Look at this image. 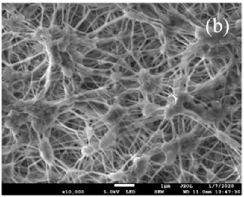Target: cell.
<instances>
[{
	"instance_id": "1",
	"label": "cell",
	"mask_w": 244,
	"mask_h": 197,
	"mask_svg": "<svg viewBox=\"0 0 244 197\" xmlns=\"http://www.w3.org/2000/svg\"><path fill=\"white\" fill-rule=\"evenodd\" d=\"M225 155L221 154L219 153H216V152H213V151H210L205 156L204 158L210 160V161H212L216 163H223L224 159H225Z\"/></svg>"
},
{
	"instance_id": "2",
	"label": "cell",
	"mask_w": 244,
	"mask_h": 197,
	"mask_svg": "<svg viewBox=\"0 0 244 197\" xmlns=\"http://www.w3.org/2000/svg\"><path fill=\"white\" fill-rule=\"evenodd\" d=\"M149 161L154 162L155 163H158V164H161V165L163 166L165 164V163H166V154H165V153L163 151H161L160 153L150 156Z\"/></svg>"
},
{
	"instance_id": "3",
	"label": "cell",
	"mask_w": 244,
	"mask_h": 197,
	"mask_svg": "<svg viewBox=\"0 0 244 197\" xmlns=\"http://www.w3.org/2000/svg\"><path fill=\"white\" fill-rule=\"evenodd\" d=\"M77 116L75 113H74L72 110H69V111H66L64 113H61V114H59L58 116H57V120L61 123L63 124L64 123L68 122L69 120L72 119L74 117Z\"/></svg>"
},
{
	"instance_id": "4",
	"label": "cell",
	"mask_w": 244,
	"mask_h": 197,
	"mask_svg": "<svg viewBox=\"0 0 244 197\" xmlns=\"http://www.w3.org/2000/svg\"><path fill=\"white\" fill-rule=\"evenodd\" d=\"M51 23H52V22L50 20L48 16L46 13H44V12H43V18H42V22H41V27L44 29H48L51 27Z\"/></svg>"
},
{
	"instance_id": "5",
	"label": "cell",
	"mask_w": 244,
	"mask_h": 197,
	"mask_svg": "<svg viewBox=\"0 0 244 197\" xmlns=\"http://www.w3.org/2000/svg\"><path fill=\"white\" fill-rule=\"evenodd\" d=\"M90 26H91V23H89L86 20H83V22L76 28V31L80 33H86Z\"/></svg>"
},
{
	"instance_id": "6",
	"label": "cell",
	"mask_w": 244,
	"mask_h": 197,
	"mask_svg": "<svg viewBox=\"0 0 244 197\" xmlns=\"http://www.w3.org/2000/svg\"><path fill=\"white\" fill-rule=\"evenodd\" d=\"M36 165H37V169L40 171V172H46H46H47V163H46V161L42 157V159L39 161V162H37V163H35Z\"/></svg>"
},
{
	"instance_id": "7",
	"label": "cell",
	"mask_w": 244,
	"mask_h": 197,
	"mask_svg": "<svg viewBox=\"0 0 244 197\" xmlns=\"http://www.w3.org/2000/svg\"><path fill=\"white\" fill-rule=\"evenodd\" d=\"M83 19H84V18L79 17V16H77V15L75 14L74 17L72 18V20H71V22L69 23V25L72 28H76L78 27V25L83 22Z\"/></svg>"
},
{
	"instance_id": "8",
	"label": "cell",
	"mask_w": 244,
	"mask_h": 197,
	"mask_svg": "<svg viewBox=\"0 0 244 197\" xmlns=\"http://www.w3.org/2000/svg\"><path fill=\"white\" fill-rule=\"evenodd\" d=\"M162 133H163V136H166V135H174V130H173V126H172V123H171V121L167 124V126L162 131Z\"/></svg>"
},
{
	"instance_id": "9",
	"label": "cell",
	"mask_w": 244,
	"mask_h": 197,
	"mask_svg": "<svg viewBox=\"0 0 244 197\" xmlns=\"http://www.w3.org/2000/svg\"><path fill=\"white\" fill-rule=\"evenodd\" d=\"M23 87H24V83H23V81H22V80H19V81L14 82L13 84H12V86H11V88H12V90H13L12 92L20 91V90L23 89Z\"/></svg>"
},
{
	"instance_id": "10",
	"label": "cell",
	"mask_w": 244,
	"mask_h": 197,
	"mask_svg": "<svg viewBox=\"0 0 244 197\" xmlns=\"http://www.w3.org/2000/svg\"><path fill=\"white\" fill-rule=\"evenodd\" d=\"M98 18V15L97 13H96V11H90L89 13H88V14L86 15V17H85V20L89 22V23H93L96 19Z\"/></svg>"
},
{
	"instance_id": "11",
	"label": "cell",
	"mask_w": 244,
	"mask_h": 197,
	"mask_svg": "<svg viewBox=\"0 0 244 197\" xmlns=\"http://www.w3.org/2000/svg\"><path fill=\"white\" fill-rule=\"evenodd\" d=\"M11 48L7 50H3L2 51V60L4 61V63L5 64H10V60H9V56H10V52H11Z\"/></svg>"
},
{
	"instance_id": "12",
	"label": "cell",
	"mask_w": 244,
	"mask_h": 197,
	"mask_svg": "<svg viewBox=\"0 0 244 197\" xmlns=\"http://www.w3.org/2000/svg\"><path fill=\"white\" fill-rule=\"evenodd\" d=\"M210 149H208V148H201V147H196L195 149V152H196L201 157H204L209 152H210Z\"/></svg>"
},
{
	"instance_id": "13",
	"label": "cell",
	"mask_w": 244,
	"mask_h": 197,
	"mask_svg": "<svg viewBox=\"0 0 244 197\" xmlns=\"http://www.w3.org/2000/svg\"><path fill=\"white\" fill-rule=\"evenodd\" d=\"M9 60H10V64H12V65H15V64H17V63H19L21 61L20 59H19V57H18V55L15 54L13 51L10 52Z\"/></svg>"
},
{
	"instance_id": "14",
	"label": "cell",
	"mask_w": 244,
	"mask_h": 197,
	"mask_svg": "<svg viewBox=\"0 0 244 197\" xmlns=\"http://www.w3.org/2000/svg\"><path fill=\"white\" fill-rule=\"evenodd\" d=\"M13 162V154L12 153H9L7 154H4L3 156V163L4 164H10Z\"/></svg>"
},
{
	"instance_id": "15",
	"label": "cell",
	"mask_w": 244,
	"mask_h": 197,
	"mask_svg": "<svg viewBox=\"0 0 244 197\" xmlns=\"http://www.w3.org/2000/svg\"><path fill=\"white\" fill-rule=\"evenodd\" d=\"M60 71H62V67L60 64L53 63L52 65H51V67H50V74L56 73V72H60Z\"/></svg>"
},
{
	"instance_id": "16",
	"label": "cell",
	"mask_w": 244,
	"mask_h": 197,
	"mask_svg": "<svg viewBox=\"0 0 244 197\" xmlns=\"http://www.w3.org/2000/svg\"><path fill=\"white\" fill-rule=\"evenodd\" d=\"M35 97H36V95L34 94V93H33L32 89L30 88V89L28 90V93L25 94L23 100H24V101H30V100L34 99Z\"/></svg>"
},
{
	"instance_id": "17",
	"label": "cell",
	"mask_w": 244,
	"mask_h": 197,
	"mask_svg": "<svg viewBox=\"0 0 244 197\" xmlns=\"http://www.w3.org/2000/svg\"><path fill=\"white\" fill-rule=\"evenodd\" d=\"M176 11H178V15H185V13L187 12V10L186 9V7L184 6V4H178L177 5V8H176Z\"/></svg>"
},
{
	"instance_id": "18",
	"label": "cell",
	"mask_w": 244,
	"mask_h": 197,
	"mask_svg": "<svg viewBox=\"0 0 244 197\" xmlns=\"http://www.w3.org/2000/svg\"><path fill=\"white\" fill-rule=\"evenodd\" d=\"M18 46H19L20 49L22 51V52L25 53V54L27 55V57L28 58V57H29V52H28V46H27V45H26L25 41L21 42L20 44H18Z\"/></svg>"
},
{
	"instance_id": "19",
	"label": "cell",
	"mask_w": 244,
	"mask_h": 197,
	"mask_svg": "<svg viewBox=\"0 0 244 197\" xmlns=\"http://www.w3.org/2000/svg\"><path fill=\"white\" fill-rule=\"evenodd\" d=\"M210 49V44H208V43L203 44L202 46H200V50H201V52L204 54V56H205L206 54H208V53H209Z\"/></svg>"
},
{
	"instance_id": "20",
	"label": "cell",
	"mask_w": 244,
	"mask_h": 197,
	"mask_svg": "<svg viewBox=\"0 0 244 197\" xmlns=\"http://www.w3.org/2000/svg\"><path fill=\"white\" fill-rule=\"evenodd\" d=\"M14 35L12 34V33H4L3 34V43H5V42H10L13 38Z\"/></svg>"
},
{
	"instance_id": "21",
	"label": "cell",
	"mask_w": 244,
	"mask_h": 197,
	"mask_svg": "<svg viewBox=\"0 0 244 197\" xmlns=\"http://www.w3.org/2000/svg\"><path fill=\"white\" fill-rule=\"evenodd\" d=\"M85 84H86L89 91H91V90H98L99 89L97 84L95 82H93H93H87V83H85Z\"/></svg>"
},
{
	"instance_id": "22",
	"label": "cell",
	"mask_w": 244,
	"mask_h": 197,
	"mask_svg": "<svg viewBox=\"0 0 244 197\" xmlns=\"http://www.w3.org/2000/svg\"><path fill=\"white\" fill-rule=\"evenodd\" d=\"M13 96L15 99H17L22 100V99H24L25 94L22 92V90L21 91H14V92H13Z\"/></svg>"
},
{
	"instance_id": "23",
	"label": "cell",
	"mask_w": 244,
	"mask_h": 197,
	"mask_svg": "<svg viewBox=\"0 0 244 197\" xmlns=\"http://www.w3.org/2000/svg\"><path fill=\"white\" fill-rule=\"evenodd\" d=\"M19 175L22 178H28V168H22V167H19Z\"/></svg>"
},
{
	"instance_id": "24",
	"label": "cell",
	"mask_w": 244,
	"mask_h": 197,
	"mask_svg": "<svg viewBox=\"0 0 244 197\" xmlns=\"http://www.w3.org/2000/svg\"><path fill=\"white\" fill-rule=\"evenodd\" d=\"M224 166V163H216V165L214 166V168L211 170V172L213 173L214 175L218 174L219 172V171L222 169V167Z\"/></svg>"
},
{
	"instance_id": "25",
	"label": "cell",
	"mask_w": 244,
	"mask_h": 197,
	"mask_svg": "<svg viewBox=\"0 0 244 197\" xmlns=\"http://www.w3.org/2000/svg\"><path fill=\"white\" fill-rule=\"evenodd\" d=\"M27 22H28V24L31 25L32 27H34L36 29H37V28H38L41 26V23H40L39 22H37L36 19H34V20H29V21H27Z\"/></svg>"
},
{
	"instance_id": "26",
	"label": "cell",
	"mask_w": 244,
	"mask_h": 197,
	"mask_svg": "<svg viewBox=\"0 0 244 197\" xmlns=\"http://www.w3.org/2000/svg\"><path fill=\"white\" fill-rule=\"evenodd\" d=\"M151 178L149 177V176H147V175H146V174H144V175H142L139 179H138V181L139 182H151Z\"/></svg>"
},
{
	"instance_id": "27",
	"label": "cell",
	"mask_w": 244,
	"mask_h": 197,
	"mask_svg": "<svg viewBox=\"0 0 244 197\" xmlns=\"http://www.w3.org/2000/svg\"><path fill=\"white\" fill-rule=\"evenodd\" d=\"M2 16H3L4 20H10L12 18V13L7 10H4L2 13Z\"/></svg>"
},
{
	"instance_id": "28",
	"label": "cell",
	"mask_w": 244,
	"mask_h": 197,
	"mask_svg": "<svg viewBox=\"0 0 244 197\" xmlns=\"http://www.w3.org/2000/svg\"><path fill=\"white\" fill-rule=\"evenodd\" d=\"M29 126L27 124V123H22L20 127H19V130L21 131H29Z\"/></svg>"
},
{
	"instance_id": "29",
	"label": "cell",
	"mask_w": 244,
	"mask_h": 197,
	"mask_svg": "<svg viewBox=\"0 0 244 197\" xmlns=\"http://www.w3.org/2000/svg\"><path fill=\"white\" fill-rule=\"evenodd\" d=\"M36 69V68L34 67V66H32L31 64H29V62H28V64L26 66V71L27 72H28V73H32V72H34V70Z\"/></svg>"
},
{
	"instance_id": "30",
	"label": "cell",
	"mask_w": 244,
	"mask_h": 197,
	"mask_svg": "<svg viewBox=\"0 0 244 197\" xmlns=\"http://www.w3.org/2000/svg\"><path fill=\"white\" fill-rule=\"evenodd\" d=\"M37 171H39V170L37 169V165H36L35 163H34L33 165H31V166L28 167V173L37 172Z\"/></svg>"
},
{
	"instance_id": "31",
	"label": "cell",
	"mask_w": 244,
	"mask_h": 197,
	"mask_svg": "<svg viewBox=\"0 0 244 197\" xmlns=\"http://www.w3.org/2000/svg\"><path fill=\"white\" fill-rule=\"evenodd\" d=\"M232 96L235 99L236 101H239V102H241L243 99V93H233Z\"/></svg>"
},
{
	"instance_id": "32",
	"label": "cell",
	"mask_w": 244,
	"mask_h": 197,
	"mask_svg": "<svg viewBox=\"0 0 244 197\" xmlns=\"http://www.w3.org/2000/svg\"><path fill=\"white\" fill-rule=\"evenodd\" d=\"M11 134H12V133H11V131H10L9 128H4V131H3V137L9 136V135H11Z\"/></svg>"
},
{
	"instance_id": "33",
	"label": "cell",
	"mask_w": 244,
	"mask_h": 197,
	"mask_svg": "<svg viewBox=\"0 0 244 197\" xmlns=\"http://www.w3.org/2000/svg\"><path fill=\"white\" fill-rule=\"evenodd\" d=\"M221 123L224 124V126H225V127L226 129H228V128H229V127L231 126V124H232V123H231V122L227 121L226 119H223V120L221 121Z\"/></svg>"
},
{
	"instance_id": "34",
	"label": "cell",
	"mask_w": 244,
	"mask_h": 197,
	"mask_svg": "<svg viewBox=\"0 0 244 197\" xmlns=\"http://www.w3.org/2000/svg\"><path fill=\"white\" fill-rule=\"evenodd\" d=\"M42 159V156H36V157H32V160L34 162V163H37V162H39Z\"/></svg>"
},
{
	"instance_id": "35",
	"label": "cell",
	"mask_w": 244,
	"mask_h": 197,
	"mask_svg": "<svg viewBox=\"0 0 244 197\" xmlns=\"http://www.w3.org/2000/svg\"><path fill=\"white\" fill-rule=\"evenodd\" d=\"M94 31V28H93V26L91 25L90 27H89V28L87 29V31H86V34H90V33H93Z\"/></svg>"
},
{
	"instance_id": "36",
	"label": "cell",
	"mask_w": 244,
	"mask_h": 197,
	"mask_svg": "<svg viewBox=\"0 0 244 197\" xmlns=\"http://www.w3.org/2000/svg\"><path fill=\"white\" fill-rule=\"evenodd\" d=\"M155 193H159V194H162V193H164V190H160V191H155Z\"/></svg>"
},
{
	"instance_id": "37",
	"label": "cell",
	"mask_w": 244,
	"mask_h": 197,
	"mask_svg": "<svg viewBox=\"0 0 244 197\" xmlns=\"http://www.w3.org/2000/svg\"><path fill=\"white\" fill-rule=\"evenodd\" d=\"M127 193H135V191H127Z\"/></svg>"
}]
</instances>
